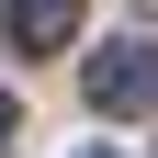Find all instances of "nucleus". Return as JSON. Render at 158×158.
Wrapping results in <instances>:
<instances>
[{"label": "nucleus", "instance_id": "4", "mask_svg": "<svg viewBox=\"0 0 158 158\" xmlns=\"http://www.w3.org/2000/svg\"><path fill=\"white\" fill-rule=\"evenodd\" d=\"M79 158H113V147H79Z\"/></svg>", "mask_w": 158, "mask_h": 158}, {"label": "nucleus", "instance_id": "3", "mask_svg": "<svg viewBox=\"0 0 158 158\" xmlns=\"http://www.w3.org/2000/svg\"><path fill=\"white\" fill-rule=\"evenodd\" d=\"M0 147H11V90H0Z\"/></svg>", "mask_w": 158, "mask_h": 158}, {"label": "nucleus", "instance_id": "1", "mask_svg": "<svg viewBox=\"0 0 158 158\" xmlns=\"http://www.w3.org/2000/svg\"><path fill=\"white\" fill-rule=\"evenodd\" d=\"M79 90H90V113H158V45H102Z\"/></svg>", "mask_w": 158, "mask_h": 158}, {"label": "nucleus", "instance_id": "2", "mask_svg": "<svg viewBox=\"0 0 158 158\" xmlns=\"http://www.w3.org/2000/svg\"><path fill=\"white\" fill-rule=\"evenodd\" d=\"M79 11H90V0H11V45H23V56L68 45V34H79Z\"/></svg>", "mask_w": 158, "mask_h": 158}]
</instances>
